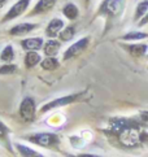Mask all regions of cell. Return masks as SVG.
I'll return each instance as SVG.
<instances>
[{
	"label": "cell",
	"mask_w": 148,
	"mask_h": 157,
	"mask_svg": "<svg viewBox=\"0 0 148 157\" xmlns=\"http://www.w3.org/2000/svg\"><path fill=\"white\" fill-rule=\"evenodd\" d=\"M5 2H7V0H0V7H3Z\"/></svg>",
	"instance_id": "obj_26"
},
{
	"label": "cell",
	"mask_w": 148,
	"mask_h": 157,
	"mask_svg": "<svg viewBox=\"0 0 148 157\" xmlns=\"http://www.w3.org/2000/svg\"><path fill=\"white\" fill-rule=\"evenodd\" d=\"M41 56H39L37 52H27L26 56H25V65L27 69L30 68H34L35 65H38L41 63Z\"/></svg>",
	"instance_id": "obj_18"
},
{
	"label": "cell",
	"mask_w": 148,
	"mask_h": 157,
	"mask_svg": "<svg viewBox=\"0 0 148 157\" xmlns=\"http://www.w3.org/2000/svg\"><path fill=\"white\" fill-rule=\"evenodd\" d=\"M30 2L31 0H18V2H17L13 7L5 13L4 18L2 20V24H4V22H7V21H10V20H14V18L18 17V16H21L27 9Z\"/></svg>",
	"instance_id": "obj_7"
},
{
	"label": "cell",
	"mask_w": 148,
	"mask_h": 157,
	"mask_svg": "<svg viewBox=\"0 0 148 157\" xmlns=\"http://www.w3.org/2000/svg\"><path fill=\"white\" fill-rule=\"evenodd\" d=\"M77 157H103V156H99V155H92V153H81V155H78Z\"/></svg>",
	"instance_id": "obj_25"
},
{
	"label": "cell",
	"mask_w": 148,
	"mask_h": 157,
	"mask_svg": "<svg viewBox=\"0 0 148 157\" xmlns=\"http://www.w3.org/2000/svg\"><path fill=\"white\" fill-rule=\"evenodd\" d=\"M17 70V66L12 65V64H8V65H4L0 68V74H13V73Z\"/></svg>",
	"instance_id": "obj_23"
},
{
	"label": "cell",
	"mask_w": 148,
	"mask_h": 157,
	"mask_svg": "<svg viewBox=\"0 0 148 157\" xmlns=\"http://www.w3.org/2000/svg\"><path fill=\"white\" fill-rule=\"evenodd\" d=\"M146 38H148V33H143V31H130L122 36V39L126 42L142 40V39H146Z\"/></svg>",
	"instance_id": "obj_19"
},
{
	"label": "cell",
	"mask_w": 148,
	"mask_h": 157,
	"mask_svg": "<svg viewBox=\"0 0 148 157\" xmlns=\"http://www.w3.org/2000/svg\"><path fill=\"white\" fill-rule=\"evenodd\" d=\"M25 139L29 140L30 143H34L44 148H56L60 143L59 135L53 132H35L31 135H26Z\"/></svg>",
	"instance_id": "obj_3"
},
{
	"label": "cell",
	"mask_w": 148,
	"mask_h": 157,
	"mask_svg": "<svg viewBox=\"0 0 148 157\" xmlns=\"http://www.w3.org/2000/svg\"><path fill=\"white\" fill-rule=\"evenodd\" d=\"M147 56H148V55H147Z\"/></svg>",
	"instance_id": "obj_28"
},
{
	"label": "cell",
	"mask_w": 148,
	"mask_h": 157,
	"mask_svg": "<svg viewBox=\"0 0 148 157\" xmlns=\"http://www.w3.org/2000/svg\"><path fill=\"white\" fill-rule=\"evenodd\" d=\"M88 2H90V0H84V3H86V4H88Z\"/></svg>",
	"instance_id": "obj_27"
},
{
	"label": "cell",
	"mask_w": 148,
	"mask_h": 157,
	"mask_svg": "<svg viewBox=\"0 0 148 157\" xmlns=\"http://www.w3.org/2000/svg\"><path fill=\"white\" fill-rule=\"evenodd\" d=\"M148 24V12H147V14L144 16V18H142L140 21H139V26L142 27V26H144V25H147Z\"/></svg>",
	"instance_id": "obj_24"
},
{
	"label": "cell",
	"mask_w": 148,
	"mask_h": 157,
	"mask_svg": "<svg viewBox=\"0 0 148 157\" xmlns=\"http://www.w3.org/2000/svg\"><path fill=\"white\" fill-rule=\"evenodd\" d=\"M21 46L27 52H35V51H38V49L42 48L43 39L38 38V36H35V38H27V39H24V40L21 42Z\"/></svg>",
	"instance_id": "obj_8"
},
{
	"label": "cell",
	"mask_w": 148,
	"mask_h": 157,
	"mask_svg": "<svg viewBox=\"0 0 148 157\" xmlns=\"http://www.w3.org/2000/svg\"><path fill=\"white\" fill-rule=\"evenodd\" d=\"M56 4V0H39L37 5L34 7L33 12L29 16H35V14H43L45 12L51 10Z\"/></svg>",
	"instance_id": "obj_10"
},
{
	"label": "cell",
	"mask_w": 148,
	"mask_h": 157,
	"mask_svg": "<svg viewBox=\"0 0 148 157\" xmlns=\"http://www.w3.org/2000/svg\"><path fill=\"white\" fill-rule=\"evenodd\" d=\"M59 65H60V63L55 57H47L41 63L42 69H44V70H55L59 68Z\"/></svg>",
	"instance_id": "obj_20"
},
{
	"label": "cell",
	"mask_w": 148,
	"mask_h": 157,
	"mask_svg": "<svg viewBox=\"0 0 148 157\" xmlns=\"http://www.w3.org/2000/svg\"><path fill=\"white\" fill-rule=\"evenodd\" d=\"M9 134H10V130L8 128V126L4 125V123L0 121V143H2L8 151L12 152V145H10Z\"/></svg>",
	"instance_id": "obj_13"
},
{
	"label": "cell",
	"mask_w": 148,
	"mask_h": 157,
	"mask_svg": "<svg viewBox=\"0 0 148 157\" xmlns=\"http://www.w3.org/2000/svg\"><path fill=\"white\" fill-rule=\"evenodd\" d=\"M37 26H38L37 24H29V22H25V24H20V25L13 26L12 29L9 30V34L14 35V36L25 35V34H29L30 31H33Z\"/></svg>",
	"instance_id": "obj_11"
},
{
	"label": "cell",
	"mask_w": 148,
	"mask_h": 157,
	"mask_svg": "<svg viewBox=\"0 0 148 157\" xmlns=\"http://www.w3.org/2000/svg\"><path fill=\"white\" fill-rule=\"evenodd\" d=\"M88 44H90V36L81 38L79 40H77L74 44H72V46L65 51L64 60H70V59H74L76 56L81 55L84 49L88 47Z\"/></svg>",
	"instance_id": "obj_6"
},
{
	"label": "cell",
	"mask_w": 148,
	"mask_h": 157,
	"mask_svg": "<svg viewBox=\"0 0 148 157\" xmlns=\"http://www.w3.org/2000/svg\"><path fill=\"white\" fill-rule=\"evenodd\" d=\"M126 51L134 56V57H142L147 53V49H148V46L147 44H143V43H135V44H127V46H122Z\"/></svg>",
	"instance_id": "obj_12"
},
{
	"label": "cell",
	"mask_w": 148,
	"mask_h": 157,
	"mask_svg": "<svg viewBox=\"0 0 148 157\" xmlns=\"http://www.w3.org/2000/svg\"><path fill=\"white\" fill-rule=\"evenodd\" d=\"M60 49V42H56V40H48L47 43L44 44V53L48 56V57H53V56L59 52Z\"/></svg>",
	"instance_id": "obj_17"
},
{
	"label": "cell",
	"mask_w": 148,
	"mask_h": 157,
	"mask_svg": "<svg viewBox=\"0 0 148 157\" xmlns=\"http://www.w3.org/2000/svg\"><path fill=\"white\" fill-rule=\"evenodd\" d=\"M37 106L33 98H25L20 105V117L25 122H33L35 118Z\"/></svg>",
	"instance_id": "obj_4"
},
{
	"label": "cell",
	"mask_w": 148,
	"mask_h": 157,
	"mask_svg": "<svg viewBox=\"0 0 148 157\" xmlns=\"http://www.w3.org/2000/svg\"><path fill=\"white\" fill-rule=\"evenodd\" d=\"M13 59H14L13 47L12 46H7L2 51V53H0V61H3V63H10Z\"/></svg>",
	"instance_id": "obj_22"
},
{
	"label": "cell",
	"mask_w": 148,
	"mask_h": 157,
	"mask_svg": "<svg viewBox=\"0 0 148 157\" xmlns=\"http://www.w3.org/2000/svg\"><path fill=\"white\" fill-rule=\"evenodd\" d=\"M62 14H64L68 20H76L79 14V10L76 4L68 3L64 5V8H62Z\"/></svg>",
	"instance_id": "obj_15"
},
{
	"label": "cell",
	"mask_w": 148,
	"mask_h": 157,
	"mask_svg": "<svg viewBox=\"0 0 148 157\" xmlns=\"http://www.w3.org/2000/svg\"><path fill=\"white\" fill-rule=\"evenodd\" d=\"M62 27H64V21L56 17L53 20H51V22L47 25V27H45V34L49 38H55L61 33Z\"/></svg>",
	"instance_id": "obj_9"
},
{
	"label": "cell",
	"mask_w": 148,
	"mask_h": 157,
	"mask_svg": "<svg viewBox=\"0 0 148 157\" xmlns=\"http://www.w3.org/2000/svg\"><path fill=\"white\" fill-rule=\"evenodd\" d=\"M148 125V112L143 110L138 118L116 117L109 121V127L105 131L107 135L116 139L123 148H136L148 142V134L142 128Z\"/></svg>",
	"instance_id": "obj_1"
},
{
	"label": "cell",
	"mask_w": 148,
	"mask_h": 157,
	"mask_svg": "<svg viewBox=\"0 0 148 157\" xmlns=\"http://www.w3.org/2000/svg\"><path fill=\"white\" fill-rule=\"evenodd\" d=\"M148 12V0H142V2L136 5L135 13H134V22H138L144 17Z\"/></svg>",
	"instance_id": "obj_16"
},
{
	"label": "cell",
	"mask_w": 148,
	"mask_h": 157,
	"mask_svg": "<svg viewBox=\"0 0 148 157\" xmlns=\"http://www.w3.org/2000/svg\"><path fill=\"white\" fill-rule=\"evenodd\" d=\"M16 148H17V151H18L22 157H45L44 155L39 153L38 151L27 147V145H25V144H20L18 143V144H16Z\"/></svg>",
	"instance_id": "obj_14"
},
{
	"label": "cell",
	"mask_w": 148,
	"mask_h": 157,
	"mask_svg": "<svg viewBox=\"0 0 148 157\" xmlns=\"http://www.w3.org/2000/svg\"><path fill=\"white\" fill-rule=\"evenodd\" d=\"M126 5V0H103L98 10V16H103L107 20H117L122 16Z\"/></svg>",
	"instance_id": "obj_2"
},
{
	"label": "cell",
	"mask_w": 148,
	"mask_h": 157,
	"mask_svg": "<svg viewBox=\"0 0 148 157\" xmlns=\"http://www.w3.org/2000/svg\"><path fill=\"white\" fill-rule=\"evenodd\" d=\"M74 34H76V27L74 26H68L65 27L64 30H61V33L59 34V38H60V40L62 42H69L73 39Z\"/></svg>",
	"instance_id": "obj_21"
},
{
	"label": "cell",
	"mask_w": 148,
	"mask_h": 157,
	"mask_svg": "<svg viewBox=\"0 0 148 157\" xmlns=\"http://www.w3.org/2000/svg\"><path fill=\"white\" fill-rule=\"evenodd\" d=\"M83 94H73V95H68V96H62V98H57L52 100V101H49L45 104L43 108L41 109L42 113H45V112H48L51 109H55V108H59V106H65V105H69L72 103H76L78 101L79 99L82 98Z\"/></svg>",
	"instance_id": "obj_5"
}]
</instances>
